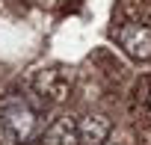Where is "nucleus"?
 <instances>
[{"label":"nucleus","instance_id":"nucleus-1","mask_svg":"<svg viewBox=\"0 0 151 145\" xmlns=\"http://www.w3.org/2000/svg\"><path fill=\"white\" fill-rule=\"evenodd\" d=\"M0 124L12 145H27L39 130V113L21 95H6L0 104Z\"/></svg>","mask_w":151,"mask_h":145},{"label":"nucleus","instance_id":"nucleus-2","mask_svg":"<svg viewBox=\"0 0 151 145\" xmlns=\"http://www.w3.org/2000/svg\"><path fill=\"white\" fill-rule=\"evenodd\" d=\"M116 39L127 56H133L139 62L151 59V27L148 24H124V27H119Z\"/></svg>","mask_w":151,"mask_h":145},{"label":"nucleus","instance_id":"nucleus-3","mask_svg":"<svg viewBox=\"0 0 151 145\" xmlns=\"http://www.w3.org/2000/svg\"><path fill=\"white\" fill-rule=\"evenodd\" d=\"M33 86H36V92L45 101H62L68 95V89H71V80L62 74L59 68H42V71H36Z\"/></svg>","mask_w":151,"mask_h":145},{"label":"nucleus","instance_id":"nucleus-4","mask_svg":"<svg viewBox=\"0 0 151 145\" xmlns=\"http://www.w3.org/2000/svg\"><path fill=\"white\" fill-rule=\"evenodd\" d=\"M113 124L107 116L101 113H86L80 121H77V133H80V145H104L107 136H110Z\"/></svg>","mask_w":151,"mask_h":145},{"label":"nucleus","instance_id":"nucleus-5","mask_svg":"<svg viewBox=\"0 0 151 145\" xmlns=\"http://www.w3.org/2000/svg\"><path fill=\"white\" fill-rule=\"evenodd\" d=\"M77 142H80L77 121L68 118V116L56 118V121L45 130V136H42V145H77Z\"/></svg>","mask_w":151,"mask_h":145},{"label":"nucleus","instance_id":"nucleus-6","mask_svg":"<svg viewBox=\"0 0 151 145\" xmlns=\"http://www.w3.org/2000/svg\"><path fill=\"white\" fill-rule=\"evenodd\" d=\"M148 110H151V92H148Z\"/></svg>","mask_w":151,"mask_h":145}]
</instances>
